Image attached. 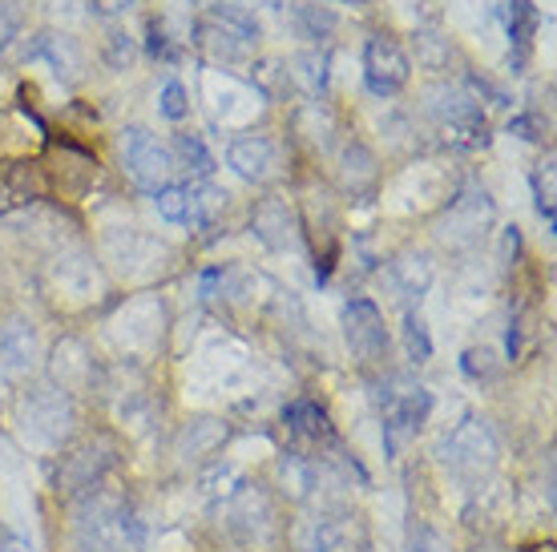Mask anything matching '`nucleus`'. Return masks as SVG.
<instances>
[{
    "instance_id": "f257e3e1",
    "label": "nucleus",
    "mask_w": 557,
    "mask_h": 552,
    "mask_svg": "<svg viewBox=\"0 0 557 552\" xmlns=\"http://www.w3.org/2000/svg\"><path fill=\"white\" fill-rule=\"evenodd\" d=\"M150 525L126 497L89 488L82 492L77 516H73V544L77 552H146Z\"/></svg>"
},
{
    "instance_id": "f03ea898",
    "label": "nucleus",
    "mask_w": 557,
    "mask_h": 552,
    "mask_svg": "<svg viewBox=\"0 0 557 552\" xmlns=\"http://www.w3.org/2000/svg\"><path fill=\"white\" fill-rule=\"evenodd\" d=\"M441 464L460 488H481L488 484V476L502 464V443H497V431L488 428L485 419H460L457 428L448 431L445 443H441Z\"/></svg>"
},
{
    "instance_id": "7ed1b4c3",
    "label": "nucleus",
    "mask_w": 557,
    "mask_h": 552,
    "mask_svg": "<svg viewBox=\"0 0 557 552\" xmlns=\"http://www.w3.org/2000/svg\"><path fill=\"white\" fill-rule=\"evenodd\" d=\"M73 424H77V407L53 384L28 387L21 396V436L33 452H45V456L61 452L65 440L73 436Z\"/></svg>"
},
{
    "instance_id": "20e7f679",
    "label": "nucleus",
    "mask_w": 557,
    "mask_h": 552,
    "mask_svg": "<svg viewBox=\"0 0 557 552\" xmlns=\"http://www.w3.org/2000/svg\"><path fill=\"white\" fill-rule=\"evenodd\" d=\"M432 412V396L420 384H396L384 396V424H380V436H384V452L388 460H396L408 443L417 440L420 428L429 424Z\"/></svg>"
},
{
    "instance_id": "39448f33",
    "label": "nucleus",
    "mask_w": 557,
    "mask_h": 552,
    "mask_svg": "<svg viewBox=\"0 0 557 552\" xmlns=\"http://www.w3.org/2000/svg\"><path fill=\"white\" fill-rule=\"evenodd\" d=\"M429 117L436 122V129L445 134L453 146H485V113H481V101H473L469 93H460L453 85H441V89H429V101H424Z\"/></svg>"
},
{
    "instance_id": "423d86ee",
    "label": "nucleus",
    "mask_w": 557,
    "mask_h": 552,
    "mask_svg": "<svg viewBox=\"0 0 557 552\" xmlns=\"http://www.w3.org/2000/svg\"><path fill=\"white\" fill-rule=\"evenodd\" d=\"M166 335V311L158 299H129L117 315L110 318V339L113 347L129 355V360H146L158 351Z\"/></svg>"
},
{
    "instance_id": "0eeeda50",
    "label": "nucleus",
    "mask_w": 557,
    "mask_h": 552,
    "mask_svg": "<svg viewBox=\"0 0 557 552\" xmlns=\"http://www.w3.org/2000/svg\"><path fill=\"white\" fill-rule=\"evenodd\" d=\"M117 158H122V170L129 174L134 186L141 190H162L174 174V162H170V146L153 138L150 129L141 125H126L122 138H117Z\"/></svg>"
},
{
    "instance_id": "6e6552de",
    "label": "nucleus",
    "mask_w": 557,
    "mask_h": 552,
    "mask_svg": "<svg viewBox=\"0 0 557 552\" xmlns=\"http://www.w3.org/2000/svg\"><path fill=\"white\" fill-rule=\"evenodd\" d=\"M275 500L259 484H238V492L226 500V532L243 549H259L275 537Z\"/></svg>"
},
{
    "instance_id": "1a4fd4ad",
    "label": "nucleus",
    "mask_w": 557,
    "mask_h": 552,
    "mask_svg": "<svg viewBox=\"0 0 557 552\" xmlns=\"http://www.w3.org/2000/svg\"><path fill=\"white\" fill-rule=\"evenodd\" d=\"M412 77V57L405 53V45L388 37V33H376L363 45V85L372 97H396Z\"/></svg>"
},
{
    "instance_id": "9d476101",
    "label": "nucleus",
    "mask_w": 557,
    "mask_h": 552,
    "mask_svg": "<svg viewBox=\"0 0 557 552\" xmlns=\"http://www.w3.org/2000/svg\"><path fill=\"white\" fill-rule=\"evenodd\" d=\"M101 290H106V278H101L98 263L85 250H70V254L53 259V266H49V294L57 303L89 306L101 299Z\"/></svg>"
},
{
    "instance_id": "9b49d317",
    "label": "nucleus",
    "mask_w": 557,
    "mask_h": 552,
    "mask_svg": "<svg viewBox=\"0 0 557 552\" xmlns=\"http://www.w3.org/2000/svg\"><path fill=\"white\" fill-rule=\"evenodd\" d=\"M344 339H348V351L356 355V363L363 367H376L388 355V323L380 315V306L372 299H351L344 306Z\"/></svg>"
},
{
    "instance_id": "f8f14e48",
    "label": "nucleus",
    "mask_w": 557,
    "mask_h": 552,
    "mask_svg": "<svg viewBox=\"0 0 557 552\" xmlns=\"http://www.w3.org/2000/svg\"><path fill=\"white\" fill-rule=\"evenodd\" d=\"M493 226V202L481 193H460L457 202L448 206V214L436 222V238L453 250H465V247H476L485 230Z\"/></svg>"
},
{
    "instance_id": "ddd939ff",
    "label": "nucleus",
    "mask_w": 557,
    "mask_h": 552,
    "mask_svg": "<svg viewBox=\"0 0 557 552\" xmlns=\"http://www.w3.org/2000/svg\"><path fill=\"white\" fill-rule=\"evenodd\" d=\"M117 464V448H113V440H106V436H94V440H85L82 448H73L70 456L61 460V476H57V484L65 488V492H89V488H98L101 480H106V472Z\"/></svg>"
},
{
    "instance_id": "4468645a",
    "label": "nucleus",
    "mask_w": 557,
    "mask_h": 552,
    "mask_svg": "<svg viewBox=\"0 0 557 552\" xmlns=\"http://www.w3.org/2000/svg\"><path fill=\"white\" fill-rule=\"evenodd\" d=\"M49 384L57 391H65L70 400L94 391V384H98V363H94V355H89V347L82 339L65 335V339L53 343V351H49Z\"/></svg>"
},
{
    "instance_id": "2eb2a0df",
    "label": "nucleus",
    "mask_w": 557,
    "mask_h": 552,
    "mask_svg": "<svg viewBox=\"0 0 557 552\" xmlns=\"http://www.w3.org/2000/svg\"><path fill=\"white\" fill-rule=\"evenodd\" d=\"M251 230L275 254H299V247H304V222L295 218L287 198H263L251 214Z\"/></svg>"
},
{
    "instance_id": "dca6fc26",
    "label": "nucleus",
    "mask_w": 557,
    "mask_h": 552,
    "mask_svg": "<svg viewBox=\"0 0 557 552\" xmlns=\"http://www.w3.org/2000/svg\"><path fill=\"white\" fill-rule=\"evenodd\" d=\"M351 528L339 509L304 512L292 525V552H348Z\"/></svg>"
},
{
    "instance_id": "f3484780",
    "label": "nucleus",
    "mask_w": 557,
    "mask_h": 552,
    "mask_svg": "<svg viewBox=\"0 0 557 552\" xmlns=\"http://www.w3.org/2000/svg\"><path fill=\"white\" fill-rule=\"evenodd\" d=\"M226 162L238 178L255 181V186H267L283 174V153H278V141L267 138V134H243V138L231 141L226 150Z\"/></svg>"
},
{
    "instance_id": "a211bd4d",
    "label": "nucleus",
    "mask_w": 557,
    "mask_h": 552,
    "mask_svg": "<svg viewBox=\"0 0 557 552\" xmlns=\"http://www.w3.org/2000/svg\"><path fill=\"white\" fill-rule=\"evenodd\" d=\"M106 254L122 266L126 275H153L170 263V250L162 242H153L150 235H138V230H117V235H106Z\"/></svg>"
},
{
    "instance_id": "6ab92c4d",
    "label": "nucleus",
    "mask_w": 557,
    "mask_h": 552,
    "mask_svg": "<svg viewBox=\"0 0 557 552\" xmlns=\"http://www.w3.org/2000/svg\"><path fill=\"white\" fill-rule=\"evenodd\" d=\"M41 363V335L28 318H9L0 327V375H13V379H25V375L37 372Z\"/></svg>"
},
{
    "instance_id": "aec40b11",
    "label": "nucleus",
    "mask_w": 557,
    "mask_h": 552,
    "mask_svg": "<svg viewBox=\"0 0 557 552\" xmlns=\"http://www.w3.org/2000/svg\"><path fill=\"white\" fill-rule=\"evenodd\" d=\"M275 484H278V497L292 500V504H311L320 497V484L323 472L320 464L304 452H283L275 464Z\"/></svg>"
},
{
    "instance_id": "412c9836",
    "label": "nucleus",
    "mask_w": 557,
    "mask_h": 552,
    "mask_svg": "<svg viewBox=\"0 0 557 552\" xmlns=\"http://www.w3.org/2000/svg\"><path fill=\"white\" fill-rule=\"evenodd\" d=\"M226 440H231V428H226L223 419H214V415H198V419H190V424L178 431V440H174V456L190 460V464H202V460L214 456Z\"/></svg>"
},
{
    "instance_id": "4be33fe9",
    "label": "nucleus",
    "mask_w": 557,
    "mask_h": 552,
    "mask_svg": "<svg viewBox=\"0 0 557 552\" xmlns=\"http://www.w3.org/2000/svg\"><path fill=\"white\" fill-rule=\"evenodd\" d=\"M41 193H45L41 170L33 166V162H9V166H0V214L33 206Z\"/></svg>"
},
{
    "instance_id": "5701e85b",
    "label": "nucleus",
    "mask_w": 557,
    "mask_h": 552,
    "mask_svg": "<svg viewBox=\"0 0 557 552\" xmlns=\"http://www.w3.org/2000/svg\"><path fill=\"white\" fill-rule=\"evenodd\" d=\"M388 283L405 299H420L424 290L432 287V259L424 250H405V254H396L388 263Z\"/></svg>"
},
{
    "instance_id": "b1692460",
    "label": "nucleus",
    "mask_w": 557,
    "mask_h": 552,
    "mask_svg": "<svg viewBox=\"0 0 557 552\" xmlns=\"http://www.w3.org/2000/svg\"><path fill=\"white\" fill-rule=\"evenodd\" d=\"M380 178L376 170V158H372V150L368 146H360V141H348L344 150H339V186H344V193H363L372 190Z\"/></svg>"
},
{
    "instance_id": "393cba45",
    "label": "nucleus",
    "mask_w": 557,
    "mask_h": 552,
    "mask_svg": "<svg viewBox=\"0 0 557 552\" xmlns=\"http://www.w3.org/2000/svg\"><path fill=\"white\" fill-rule=\"evenodd\" d=\"M113 415H117V424L134 436L150 428L153 419V396L146 391V384H134V387H113Z\"/></svg>"
},
{
    "instance_id": "a878e982",
    "label": "nucleus",
    "mask_w": 557,
    "mask_h": 552,
    "mask_svg": "<svg viewBox=\"0 0 557 552\" xmlns=\"http://www.w3.org/2000/svg\"><path fill=\"white\" fill-rule=\"evenodd\" d=\"M283 424H287V431H292L299 443H332V424H327V412H323L320 403H311V400L292 403V407L283 412Z\"/></svg>"
},
{
    "instance_id": "bb28decb",
    "label": "nucleus",
    "mask_w": 557,
    "mask_h": 552,
    "mask_svg": "<svg viewBox=\"0 0 557 552\" xmlns=\"http://www.w3.org/2000/svg\"><path fill=\"white\" fill-rule=\"evenodd\" d=\"M226 206H231V193L214 181H195L190 186V214H186V226H198V230H210L214 222L223 218Z\"/></svg>"
},
{
    "instance_id": "cd10ccee",
    "label": "nucleus",
    "mask_w": 557,
    "mask_h": 552,
    "mask_svg": "<svg viewBox=\"0 0 557 552\" xmlns=\"http://www.w3.org/2000/svg\"><path fill=\"white\" fill-rule=\"evenodd\" d=\"M243 484V464L238 460H207L198 472V492L210 500H231Z\"/></svg>"
},
{
    "instance_id": "c85d7f7f",
    "label": "nucleus",
    "mask_w": 557,
    "mask_h": 552,
    "mask_svg": "<svg viewBox=\"0 0 557 552\" xmlns=\"http://www.w3.org/2000/svg\"><path fill=\"white\" fill-rule=\"evenodd\" d=\"M170 162H174V170H186L195 181H207L214 174V153L202 146L198 134H178L170 146Z\"/></svg>"
},
{
    "instance_id": "c756f323",
    "label": "nucleus",
    "mask_w": 557,
    "mask_h": 552,
    "mask_svg": "<svg viewBox=\"0 0 557 552\" xmlns=\"http://www.w3.org/2000/svg\"><path fill=\"white\" fill-rule=\"evenodd\" d=\"M153 206H158V214H162L166 222L182 226V222H186V214H190V186L166 181L162 190H153Z\"/></svg>"
},
{
    "instance_id": "7c9ffc66",
    "label": "nucleus",
    "mask_w": 557,
    "mask_h": 552,
    "mask_svg": "<svg viewBox=\"0 0 557 552\" xmlns=\"http://www.w3.org/2000/svg\"><path fill=\"white\" fill-rule=\"evenodd\" d=\"M323 65H327V61H323V53H299L292 61V70H287V81H299L307 93H320L323 77H327V73H323Z\"/></svg>"
},
{
    "instance_id": "2f4dec72",
    "label": "nucleus",
    "mask_w": 557,
    "mask_h": 552,
    "mask_svg": "<svg viewBox=\"0 0 557 552\" xmlns=\"http://www.w3.org/2000/svg\"><path fill=\"white\" fill-rule=\"evenodd\" d=\"M460 372L469 375V379H476V384H488V379H497L502 363L493 355V347H469L465 360H460Z\"/></svg>"
},
{
    "instance_id": "473e14b6",
    "label": "nucleus",
    "mask_w": 557,
    "mask_h": 552,
    "mask_svg": "<svg viewBox=\"0 0 557 552\" xmlns=\"http://www.w3.org/2000/svg\"><path fill=\"white\" fill-rule=\"evenodd\" d=\"M405 351L412 363L432 360V335H429V327H424V318L412 315V311L405 315Z\"/></svg>"
},
{
    "instance_id": "72a5a7b5",
    "label": "nucleus",
    "mask_w": 557,
    "mask_h": 552,
    "mask_svg": "<svg viewBox=\"0 0 557 552\" xmlns=\"http://www.w3.org/2000/svg\"><path fill=\"white\" fill-rule=\"evenodd\" d=\"M533 198H537L545 226L554 230V162H542V166L533 170Z\"/></svg>"
},
{
    "instance_id": "f704fd0d",
    "label": "nucleus",
    "mask_w": 557,
    "mask_h": 552,
    "mask_svg": "<svg viewBox=\"0 0 557 552\" xmlns=\"http://www.w3.org/2000/svg\"><path fill=\"white\" fill-rule=\"evenodd\" d=\"M158 113H162L166 122H182V117L190 113V93H186V85L182 81L162 85V93H158Z\"/></svg>"
},
{
    "instance_id": "c9c22d12",
    "label": "nucleus",
    "mask_w": 557,
    "mask_h": 552,
    "mask_svg": "<svg viewBox=\"0 0 557 552\" xmlns=\"http://www.w3.org/2000/svg\"><path fill=\"white\" fill-rule=\"evenodd\" d=\"M299 25H304L307 41H327V33L335 28V16L320 13L315 4H299Z\"/></svg>"
},
{
    "instance_id": "e433bc0d",
    "label": "nucleus",
    "mask_w": 557,
    "mask_h": 552,
    "mask_svg": "<svg viewBox=\"0 0 557 552\" xmlns=\"http://www.w3.org/2000/svg\"><path fill=\"white\" fill-rule=\"evenodd\" d=\"M251 81H259L263 97H275L278 93V81H287V65H278V61H259L251 73Z\"/></svg>"
},
{
    "instance_id": "4c0bfd02",
    "label": "nucleus",
    "mask_w": 557,
    "mask_h": 552,
    "mask_svg": "<svg viewBox=\"0 0 557 552\" xmlns=\"http://www.w3.org/2000/svg\"><path fill=\"white\" fill-rule=\"evenodd\" d=\"M21 25H25V16H21V9H16L13 0H0V49H9V45L16 41V33H21Z\"/></svg>"
},
{
    "instance_id": "58836bf2",
    "label": "nucleus",
    "mask_w": 557,
    "mask_h": 552,
    "mask_svg": "<svg viewBox=\"0 0 557 552\" xmlns=\"http://www.w3.org/2000/svg\"><path fill=\"white\" fill-rule=\"evenodd\" d=\"M509 134H517V138H530V141H542L545 125H542V117H513Z\"/></svg>"
},
{
    "instance_id": "ea45409f",
    "label": "nucleus",
    "mask_w": 557,
    "mask_h": 552,
    "mask_svg": "<svg viewBox=\"0 0 557 552\" xmlns=\"http://www.w3.org/2000/svg\"><path fill=\"white\" fill-rule=\"evenodd\" d=\"M417 552H445V544H441V537H436V532H424V540L417 544Z\"/></svg>"
},
{
    "instance_id": "a19ab883",
    "label": "nucleus",
    "mask_w": 557,
    "mask_h": 552,
    "mask_svg": "<svg viewBox=\"0 0 557 552\" xmlns=\"http://www.w3.org/2000/svg\"><path fill=\"white\" fill-rule=\"evenodd\" d=\"M94 4H98L101 13H122V9H126L129 0H94Z\"/></svg>"
},
{
    "instance_id": "79ce46f5",
    "label": "nucleus",
    "mask_w": 557,
    "mask_h": 552,
    "mask_svg": "<svg viewBox=\"0 0 557 552\" xmlns=\"http://www.w3.org/2000/svg\"><path fill=\"white\" fill-rule=\"evenodd\" d=\"M0 552H25L21 544H0Z\"/></svg>"
},
{
    "instance_id": "37998d69",
    "label": "nucleus",
    "mask_w": 557,
    "mask_h": 552,
    "mask_svg": "<svg viewBox=\"0 0 557 552\" xmlns=\"http://www.w3.org/2000/svg\"><path fill=\"white\" fill-rule=\"evenodd\" d=\"M0 403H4V379H0Z\"/></svg>"
},
{
    "instance_id": "c03bdc74",
    "label": "nucleus",
    "mask_w": 557,
    "mask_h": 552,
    "mask_svg": "<svg viewBox=\"0 0 557 552\" xmlns=\"http://www.w3.org/2000/svg\"><path fill=\"white\" fill-rule=\"evenodd\" d=\"M344 4H363V0H344Z\"/></svg>"
}]
</instances>
